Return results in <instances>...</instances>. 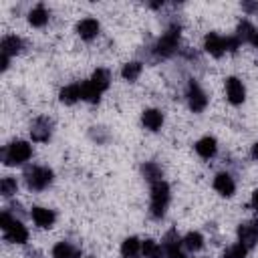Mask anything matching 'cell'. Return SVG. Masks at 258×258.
<instances>
[{"label":"cell","instance_id":"6da1fadb","mask_svg":"<svg viewBox=\"0 0 258 258\" xmlns=\"http://www.w3.org/2000/svg\"><path fill=\"white\" fill-rule=\"evenodd\" d=\"M179 38H181V24H179V22H171V24L165 28V32L153 42L151 54H153L157 60L173 56V54L177 52V48H179Z\"/></svg>","mask_w":258,"mask_h":258},{"label":"cell","instance_id":"7a4b0ae2","mask_svg":"<svg viewBox=\"0 0 258 258\" xmlns=\"http://www.w3.org/2000/svg\"><path fill=\"white\" fill-rule=\"evenodd\" d=\"M171 202V189L167 181H157L151 185V200H149V216L153 220H161L167 212V206Z\"/></svg>","mask_w":258,"mask_h":258},{"label":"cell","instance_id":"3957f363","mask_svg":"<svg viewBox=\"0 0 258 258\" xmlns=\"http://www.w3.org/2000/svg\"><path fill=\"white\" fill-rule=\"evenodd\" d=\"M30 157H32V145L22 139H14L8 145H4V149H2V163L10 165V167L24 165Z\"/></svg>","mask_w":258,"mask_h":258},{"label":"cell","instance_id":"277c9868","mask_svg":"<svg viewBox=\"0 0 258 258\" xmlns=\"http://www.w3.org/2000/svg\"><path fill=\"white\" fill-rule=\"evenodd\" d=\"M22 177L30 191H42L54 181V171L46 165H30L24 169Z\"/></svg>","mask_w":258,"mask_h":258},{"label":"cell","instance_id":"5b68a950","mask_svg":"<svg viewBox=\"0 0 258 258\" xmlns=\"http://www.w3.org/2000/svg\"><path fill=\"white\" fill-rule=\"evenodd\" d=\"M185 101H187V107L194 113H202L208 107V95L196 79H189L187 85H185Z\"/></svg>","mask_w":258,"mask_h":258},{"label":"cell","instance_id":"8992f818","mask_svg":"<svg viewBox=\"0 0 258 258\" xmlns=\"http://www.w3.org/2000/svg\"><path fill=\"white\" fill-rule=\"evenodd\" d=\"M52 129H54L52 119L46 115H40L30 123V139L34 143H46L52 137Z\"/></svg>","mask_w":258,"mask_h":258},{"label":"cell","instance_id":"52a82bcc","mask_svg":"<svg viewBox=\"0 0 258 258\" xmlns=\"http://www.w3.org/2000/svg\"><path fill=\"white\" fill-rule=\"evenodd\" d=\"M204 50L214 58L224 56L228 52V36H222L218 32H208L204 36Z\"/></svg>","mask_w":258,"mask_h":258},{"label":"cell","instance_id":"ba28073f","mask_svg":"<svg viewBox=\"0 0 258 258\" xmlns=\"http://www.w3.org/2000/svg\"><path fill=\"white\" fill-rule=\"evenodd\" d=\"M163 258H185L183 254V246H181V238L175 230H169L165 236H163Z\"/></svg>","mask_w":258,"mask_h":258},{"label":"cell","instance_id":"9c48e42d","mask_svg":"<svg viewBox=\"0 0 258 258\" xmlns=\"http://www.w3.org/2000/svg\"><path fill=\"white\" fill-rule=\"evenodd\" d=\"M30 218L34 222V226H38L40 230H48L54 226L56 222V212L44 206H32L30 208Z\"/></svg>","mask_w":258,"mask_h":258},{"label":"cell","instance_id":"30bf717a","mask_svg":"<svg viewBox=\"0 0 258 258\" xmlns=\"http://www.w3.org/2000/svg\"><path fill=\"white\" fill-rule=\"evenodd\" d=\"M2 232H4V240L10 244H26L28 242V230L18 218H14L6 228H2Z\"/></svg>","mask_w":258,"mask_h":258},{"label":"cell","instance_id":"8fae6325","mask_svg":"<svg viewBox=\"0 0 258 258\" xmlns=\"http://www.w3.org/2000/svg\"><path fill=\"white\" fill-rule=\"evenodd\" d=\"M226 99L232 105H242L246 101V87L238 77H228L226 79Z\"/></svg>","mask_w":258,"mask_h":258},{"label":"cell","instance_id":"7c38bea8","mask_svg":"<svg viewBox=\"0 0 258 258\" xmlns=\"http://www.w3.org/2000/svg\"><path fill=\"white\" fill-rule=\"evenodd\" d=\"M212 185H214V189H216L222 198H232L234 191H236V181H234L232 173H228V171H220V173H216Z\"/></svg>","mask_w":258,"mask_h":258},{"label":"cell","instance_id":"4fadbf2b","mask_svg":"<svg viewBox=\"0 0 258 258\" xmlns=\"http://www.w3.org/2000/svg\"><path fill=\"white\" fill-rule=\"evenodd\" d=\"M236 234H238V242L244 244L248 250L258 244V228L254 226V222H242V224H238Z\"/></svg>","mask_w":258,"mask_h":258},{"label":"cell","instance_id":"5bb4252c","mask_svg":"<svg viewBox=\"0 0 258 258\" xmlns=\"http://www.w3.org/2000/svg\"><path fill=\"white\" fill-rule=\"evenodd\" d=\"M99 32H101V24H99V20L97 18H93V16H87V18H83V20H79L77 22V34L83 38V40H95L97 36H99Z\"/></svg>","mask_w":258,"mask_h":258},{"label":"cell","instance_id":"9a60e30c","mask_svg":"<svg viewBox=\"0 0 258 258\" xmlns=\"http://www.w3.org/2000/svg\"><path fill=\"white\" fill-rule=\"evenodd\" d=\"M24 48H26V42L20 36H16V34H6L0 40V54H6L10 58L16 56V54H20Z\"/></svg>","mask_w":258,"mask_h":258},{"label":"cell","instance_id":"2e32d148","mask_svg":"<svg viewBox=\"0 0 258 258\" xmlns=\"http://www.w3.org/2000/svg\"><path fill=\"white\" fill-rule=\"evenodd\" d=\"M165 121V115L161 109H145L141 113V123L147 131H159Z\"/></svg>","mask_w":258,"mask_h":258},{"label":"cell","instance_id":"e0dca14e","mask_svg":"<svg viewBox=\"0 0 258 258\" xmlns=\"http://www.w3.org/2000/svg\"><path fill=\"white\" fill-rule=\"evenodd\" d=\"M48 20H50V10L44 4H36L28 10V24L32 28H42L48 24Z\"/></svg>","mask_w":258,"mask_h":258},{"label":"cell","instance_id":"ac0fdd59","mask_svg":"<svg viewBox=\"0 0 258 258\" xmlns=\"http://www.w3.org/2000/svg\"><path fill=\"white\" fill-rule=\"evenodd\" d=\"M196 153L202 157V159H212L216 153H218V141H216V137H212V135H204L202 139H198L196 141Z\"/></svg>","mask_w":258,"mask_h":258},{"label":"cell","instance_id":"d6986e66","mask_svg":"<svg viewBox=\"0 0 258 258\" xmlns=\"http://www.w3.org/2000/svg\"><path fill=\"white\" fill-rule=\"evenodd\" d=\"M52 258H81V248L69 240H60L50 250Z\"/></svg>","mask_w":258,"mask_h":258},{"label":"cell","instance_id":"ffe728a7","mask_svg":"<svg viewBox=\"0 0 258 258\" xmlns=\"http://www.w3.org/2000/svg\"><path fill=\"white\" fill-rule=\"evenodd\" d=\"M58 101H60L62 105H75L77 101H83L81 83H71V85L62 87L60 93H58Z\"/></svg>","mask_w":258,"mask_h":258},{"label":"cell","instance_id":"44dd1931","mask_svg":"<svg viewBox=\"0 0 258 258\" xmlns=\"http://www.w3.org/2000/svg\"><path fill=\"white\" fill-rule=\"evenodd\" d=\"M234 36L240 40V44H244V42L256 44V40H258V32H256L254 24L248 22V20H240L238 22V28H236V34Z\"/></svg>","mask_w":258,"mask_h":258},{"label":"cell","instance_id":"7402d4cb","mask_svg":"<svg viewBox=\"0 0 258 258\" xmlns=\"http://www.w3.org/2000/svg\"><path fill=\"white\" fill-rule=\"evenodd\" d=\"M141 175L145 177V181H149L151 185L157 183V181H163V169L159 163L155 161H145L141 165Z\"/></svg>","mask_w":258,"mask_h":258},{"label":"cell","instance_id":"603a6c76","mask_svg":"<svg viewBox=\"0 0 258 258\" xmlns=\"http://www.w3.org/2000/svg\"><path fill=\"white\" fill-rule=\"evenodd\" d=\"M141 73H143V62L141 60H129V62H125L121 67V77L127 83H135Z\"/></svg>","mask_w":258,"mask_h":258},{"label":"cell","instance_id":"cb8c5ba5","mask_svg":"<svg viewBox=\"0 0 258 258\" xmlns=\"http://www.w3.org/2000/svg\"><path fill=\"white\" fill-rule=\"evenodd\" d=\"M141 252V240L137 236H129L121 242V256L123 258H137Z\"/></svg>","mask_w":258,"mask_h":258},{"label":"cell","instance_id":"d4e9b609","mask_svg":"<svg viewBox=\"0 0 258 258\" xmlns=\"http://www.w3.org/2000/svg\"><path fill=\"white\" fill-rule=\"evenodd\" d=\"M181 246L185 252H198L204 248V236L200 232H187L181 238Z\"/></svg>","mask_w":258,"mask_h":258},{"label":"cell","instance_id":"484cf974","mask_svg":"<svg viewBox=\"0 0 258 258\" xmlns=\"http://www.w3.org/2000/svg\"><path fill=\"white\" fill-rule=\"evenodd\" d=\"M141 254L145 258H163V246L153 238H145L141 242Z\"/></svg>","mask_w":258,"mask_h":258},{"label":"cell","instance_id":"4316f807","mask_svg":"<svg viewBox=\"0 0 258 258\" xmlns=\"http://www.w3.org/2000/svg\"><path fill=\"white\" fill-rule=\"evenodd\" d=\"M101 93H105L107 89H109V85H111V73L107 71V69H97L93 75H91V79H89Z\"/></svg>","mask_w":258,"mask_h":258},{"label":"cell","instance_id":"83f0119b","mask_svg":"<svg viewBox=\"0 0 258 258\" xmlns=\"http://www.w3.org/2000/svg\"><path fill=\"white\" fill-rule=\"evenodd\" d=\"M81 89H83V101H87V103H91V105H97L99 101H101V91L91 83V81H85V83H81Z\"/></svg>","mask_w":258,"mask_h":258},{"label":"cell","instance_id":"f1b7e54d","mask_svg":"<svg viewBox=\"0 0 258 258\" xmlns=\"http://www.w3.org/2000/svg\"><path fill=\"white\" fill-rule=\"evenodd\" d=\"M16 191H18V181H16V177L6 175V177L0 179V194H2L4 198H12V196H16Z\"/></svg>","mask_w":258,"mask_h":258},{"label":"cell","instance_id":"f546056e","mask_svg":"<svg viewBox=\"0 0 258 258\" xmlns=\"http://www.w3.org/2000/svg\"><path fill=\"white\" fill-rule=\"evenodd\" d=\"M246 254H248V248H246L244 244L236 242V244H230V246L224 250L222 258H246Z\"/></svg>","mask_w":258,"mask_h":258},{"label":"cell","instance_id":"4dcf8cb0","mask_svg":"<svg viewBox=\"0 0 258 258\" xmlns=\"http://www.w3.org/2000/svg\"><path fill=\"white\" fill-rule=\"evenodd\" d=\"M91 139L93 141H97V143H105L107 139H109V133H107V129H103V127H91Z\"/></svg>","mask_w":258,"mask_h":258},{"label":"cell","instance_id":"1f68e13d","mask_svg":"<svg viewBox=\"0 0 258 258\" xmlns=\"http://www.w3.org/2000/svg\"><path fill=\"white\" fill-rule=\"evenodd\" d=\"M250 208L258 212V189L252 191V198H250Z\"/></svg>","mask_w":258,"mask_h":258},{"label":"cell","instance_id":"d6a6232c","mask_svg":"<svg viewBox=\"0 0 258 258\" xmlns=\"http://www.w3.org/2000/svg\"><path fill=\"white\" fill-rule=\"evenodd\" d=\"M10 67V56H6V54H0V69L2 71H6Z\"/></svg>","mask_w":258,"mask_h":258},{"label":"cell","instance_id":"836d02e7","mask_svg":"<svg viewBox=\"0 0 258 258\" xmlns=\"http://www.w3.org/2000/svg\"><path fill=\"white\" fill-rule=\"evenodd\" d=\"M242 8H244L246 12H258V4H250V2H244V4H242Z\"/></svg>","mask_w":258,"mask_h":258},{"label":"cell","instance_id":"e575fe53","mask_svg":"<svg viewBox=\"0 0 258 258\" xmlns=\"http://www.w3.org/2000/svg\"><path fill=\"white\" fill-rule=\"evenodd\" d=\"M250 155H252V159H254V161H258V141L252 145V149H250Z\"/></svg>","mask_w":258,"mask_h":258},{"label":"cell","instance_id":"d590c367","mask_svg":"<svg viewBox=\"0 0 258 258\" xmlns=\"http://www.w3.org/2000/svg\"><path fill=\"white\" fill-rule=\"evenodd\" d=\"M252 222H254V226H256V228H258V218H256V220H252Z\"/></svg>","mask_w":258,"mask_h":258},{"label":"cell","instance_id":"8d00e7d4","mask_svg":"<svg viewBox=\"0 0 258 258\" xmlns=\"http://www.w3.org/2000/svg\"><path fill=\"white\" fill-rule=\"evenodd\" d=\"M254 46H258V40H256V44H254Z\"/></svg>","mask_w":258,"mask_h":258},{"label":"cell","instance_id":"74e56055","mask_svg":"<svg viewBox=\"0 0 258 258\" xmlns=\"http://www.w3.org/2000/svg\"><path fill=\"white\" fill-rule=\"evenodd\" d=\"M89 258H93V256H89Z\"/></svg>","mask_w":258,"mask_h":258}]
</instances>
